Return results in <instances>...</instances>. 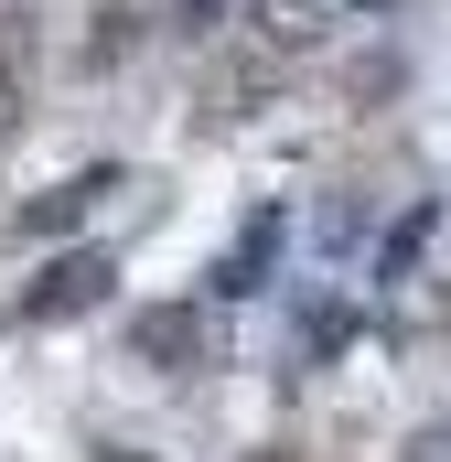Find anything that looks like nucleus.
I'll use <instances>...</instances> for the list:
<instances>
[{"instance_id":"f257e3e1","label":"nucleus","mask_w":451,"mask_h":462,"mask_svg":"<svg viewBox=\"0 0 451 462\" xmlns=\"http://www.w3.org/2000/svg\"><path fill=\"white\" fill-rule=\"evenodd\" d=\"M108 280H118L108 247H65V258L22 291V323H76V312H97V301H108Z\"/></svg>"},{"instance_id":"f03ea898","label":"nucleus","mask_w":451,"mask_h":462,"mask_svg":"<svg viewBox=\"0 0 451 462\" xmlns=\"http://www.w3.org/2000/svg\"><path fill=\"white\" fill-rule=\"evenodd\" d=\"M129 355H140V365H161V376H194V365L216 355V323H205L194 301H161V312H140V323H129Z\"/></svg>"},{"instance_id":"7ed1b4c3","label":"nucleus","mask_w":451,"mask_h":462,"mask_svg":"<svg viewBox=\"0 0 451 462\" xmlns=\"http://www.w3.org/2000/svg\"><path fill=\"white\" fill-rule=\"evenodd\" d=\"M108 194H118V172H76V183H54V194H32V205H22V236H65V226H87Z\"/></svg>"},{"instance_id":"20e7f679","label":"nucleus","mask_w":451,"mask_h":462,"mask_svg":"<svg viewBox=\"0 0 451 462\" xmlns=\"http://www.w3.org/2000/svg\"><path fill=\"white\" fill-rule=\"evenodd\" d=\"M22 97H32V32L0 22V129H22Z\"/></svg>"},{"instance_id":"39448f33","label":"nucleus","mask_w":451,"mask_h":462,"mask_svg":"<svg viewBox=\"0 0 451 462\" xmlns=\"http://www.w3.org/2000/svg\"><path fill=\"white\" fill-rule=\"evenodd\" d=\"M269 247H280V216H247V236H236V258L216 269V291L236 301V291H258V269H269Z\"/></svg>"},{"instance_id":"423d86ee","label":"nucleus","mask_w":451,"mask_h":462,"mask_svg":"<svg viewBox=\"0 0 451 462\" xmlns=\"http://www.w3.org/2000/svg\"><path fill=\"white\" fill-rule=\"evenodd\" d=\"M258 32L269 43H312L323 32V0H258Z\"/></svg>"},{"instance_id":"0eeeda50","label":"nucleus","mask_w":451,"mask_h":462,"mask_svg":"<svg viewBox=\"0 0 451 462\" xmlns=\"http://www.w3.org/2000/svg\"><path fill=\"white\" fill-rule=\"evenodd\" d=\"M409 462H451V420H441V430H419V441H409Z\"/></svg>"},{"instance_id":"6e6552de","label":"nucleus","mask_w":451,"mask_h":462,"mask_svg":"<svg viewBox=\"0 0 451 462\" xmlns=\"http://www.w3.org/2000/svg\"><path fill=\"white\" fill-rule=\"evenodd\" d=\"M216 11H226V0H183V22H194V32H205V22H216Z\"/></svg>"}]
</instances>
